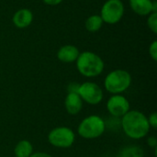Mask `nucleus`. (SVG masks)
<instances>
[{
  "mask_svg": "<svg viewBox=\"0 0 157 157\" xmlns=\"http://www.w3.org/2000/svg\"><path fill=\"white\" fill-rule=\"evenodd\" d=\"M130 102L121 94L112 95L107 101V109L111 117L121 119L130 110Z\"/></svg>",
  "mask_w": 157,
  "mask_h": 157,
  "instance_id": "8",
  "label": "nucleus"
},
{
  "mask_svg": "<svg viewBox=\"0 0 157 157\" xmlns=\"http://www.w3.org/2000/svg\"><path fill=\"white\" fill-rule=\"evenodd\" d=\"M32 154H33V145L28 140L19 141L14 148L15 157H29Z\"/></svg>",
  "mask_w": 157,
  "mask_h": 157,
  "instance_id": "13",
  "label": "nucleus"
},
{
  "mask_svg": "<svg viewBox=\"0 0 157 157\" xmlns=\"http://www.w3.org/2000/svg\"><path fill=\"white\" fill-rule=\"evenodd\" d=\"M150 128H153L154 130L157 129V114L156 112H153L151 113L148 117H147Z\"/></svg>",
  "mask_w": 157,
  "mask_h": 157,
  "instance_id": "17",
  "label": "nucleus"
},
{
  "mask_svg": "<svg viewBox=\"0 0 157 157\" xmlns=\"http://www.w3.org/2000/svg\"><path fill=\"white\" fill-rule=\"evenodd\" d=\"M79 50L76 46L66 44L62 46L57 52V58L60 62L64 63H71L77 60L79 56Z\"/></svg>",
  "mask_w": 157,
  "mask_h": 157,
  "instance_id": "10",
  "label": "nucleus"
},
{
  "mask_svg": "<svg viewBox=\"0 0 157 157\" xmlns=\"http://www.w3.org/2000/svg\"><path fill=\"white\" fill-rule=\"evenodd\" d=\"M124 10L121 0H107L101 7L100 17L104 23L114 25L121 20Z\"/></svg>",
  "mask_w": 157,
  "mask_h": 157,
  "instance_id": "6",
  "label": "nucleus"
},
{
  "mask_svg": "<svg viewBox=\"0 0 157 157\" xmlns=\"http://www.w3.org/2000/svg\"><path fill=\"white\" fill-rule=\"evenodd\" d=\"M44 4L48 5V6H57L59 4H61L63 0H42Z\"/></svg>",
  "mask_w": 157,
  "mask_h": 157,
  "instance_id": "20",
  "label": "nucleus"
},
{
  "mask_svg": "<svg viewBox=\"0 0 157 157\" xmlns=\"http://www.w3.org/2000/svg\"><path fill=\"white\" fill-rule=\"evenodd\" d=\"M132 75L124 69H116L109 72L104 80L106 91L112 95L124 93L132 85Z\"/></svg>",
  "mask_w": 157,
  "mask_h": 157,
  "instance_id": "3",
  "label": "nucleus"
},
{
  "mask_svg": "<svg viewBox=\"0 0 157 157\" xmlns=\"http://www.w3.org/2000/svg\"><path fill=\"white\" fill-rule=\"evenodd\" d=\"M76 63V68L80 75L87 78L97 77L102 74L105 68V63L102 58L89 51L79 53Z\"/></svg>",
  "mask_w": 157,
  "mask_h": 157,
  "instance_id": "2",
  "label": "nucleus"
},
{
  "mask_svg": "<svg viewBox=\"0 0 157 157\" xmlns=\"http://www.w3.org/2000/svg\"><path fill=\"white\" fill-rule=\"evenodd\" d=\"M103 24L104 22L100 15H91L86 18L85 22V27L89 32H97L102 28Z\"/></svg>",
  "mask_w": 157,
  "mask_h": 157,
  "instance_id": "15",
  "label": "nucleus"
},
{
  "mask_svg": "<svg viewBox=\"0 0 157 157\" xmlns=\"http://www.w3.org/2000/svg\"><path fill=\"white\" fill-rule=\"evenodd\" d=\"M77 94L83 100L89 105L96 106L101 103L104 98L102 88L94 82H84L79 85Z\"/></svg>",
  "mask_w": 157,
  "mask_h": 157,
  "instance_id": "7",
  "label": "nucleus"
},
{
  "mask_svg": "<svg viewBox=\"0 0 157 157\" xmlns=\"http://www.w3.org/2000/svg\"><path fill=\"white\" fill-rule=\"evenodd\" d=\"M132 10L139 16H148L157 12L156 0H129Z\"/></svg>",
  "mask_w": 157,
  "mask_h": 157,
  "instance_id": "9",
  "label": "nucleus"
},
{
  "mask_svg": "<svg viewBox=\"0 0 157 157\" xmlns=\"http://www.w3.org/2000/svg\"><path fill=\"white\" fill-rule=\"evenodd\" d=\"M106 131L105 120L98 115H90L81 121L77 128L80 137L86 140H93L100 137Z\"/></svg>",
  "mask_w": 157,
  "mask_h": 157,
  "instance_id": "4",
  "label": "nucleus"
},
{
  "mask_svg": "<svg viewBox=\"0 0 157 157\" xmlns=\"http://www.w3.org/2000/svg\"><path fill=\"white\" fill-rule=\"evenodd\" d=\"M13 24L17 29H26L33 21V14L28 8H21L15 12L12 18Z\"/></svg>",
  "mask_w": 157,
  "mask_h": 157,
  "instance_id": "12",
  "label": "nucleus"
},
{
  "mask_svg": "<svg viewBox=\"0 0 157 157\" xmlns=\"http://www.w3.org/2000/svg\"><path fill=\"white\" fill-rule=\"evenodd\" d=\"M29 157H52L50 154L44 153V152H37L33 153Z\"/></svg>",
  "mask_w": 157,
  "mask_h": 157,
  "instance_id": "21",
  "label": "nucleus"
},
{
  "mask_svg": "<svg viewBox=\"0 0 157 157\" xmlns=\"http://www.w3.org/2000/svg\"><path fill=\"white\" fill-rule=\"evenodd\" d=\"M149 54L154 61L157 60V41L154 40L149 47Z\"/></svg>",
  "mask_w": 157,
  "mask_h": 157,
  "instance_id": "18",
  "label": "nucleus"
},
{
  "mask_svg": "<svg viewBox=\"0 0 157 157\" xmlns=\"http://www.w3.org/2000/svg\"><path fill=\"white\" fill-rule=\"evenodd\" d=\"M75 141L74 131L66 126H59L52 129L48 134V142L56 148L66 149L71 147Z\"/></svg>",
  "mask_w": 157,
  "mask_h": 157,
  "instance_id": "5",
  "label": "nucleus"
},
{
  "mask_svg": "<svg viewBox=\"0 0 157 157\" xmlns=\"http://www.w3.org/2000/svg\"><path fill=\"white\" fill-rule=\"evenodd\" d=\"M144 149L135 144L127 145L121 148L118 154L117 157H144Z\"/></svg>",
  "mask_w": 157,
  "mask_h": 157,
  "instance_id": "14",
  "label": "nucleus"
},
{
  "mask_svg": "<svg viewBox=\"0 0 157 157\" xmlns=\"http://www.w3.org/2000/svg\"><path fill=\"white\" fill-rule=\"evenodd\" d=\"M147 143H148V145H149L150 147L155 148V149L157 148V139L155 137H154V136L149 137L148 140H147Z\"/></svg>",
  "mask_w": 157,
  "mask_h": 157,
  "instance_id": "19",
  "label": "nucleus"
},
{
  "mask_svg": "<svg viewBox=\"0 0 157 157\" xmlns=\"http://www.w3.org/2000/svg\"><path fill=\"white\" fill-rule=\"evenodd\" d=\"M64 108L69 115H77L83 109V100L77 93L69 92L64 99Z\"/></svg>",
  "mask_w": 157,
  "mask_h": 157,
  "instance_id": "11",
  "label": "nucleus"
},
{
  "mask_svg": "<svg viewBox=\"0 0 157 157\" xmlns=\"http://www.w3.org/2000/svg\"><path fill=\"white\" fill-rule=\"evenodd\" d=\"M121 128L124 134L132 140H141L150 132L147 116L140 110H129L121 118Z\"/></svg>",
  "mask_w": 157,
  "mask_h": 157,
  "instance_id": "1",
  "label": "nucleus"
},
{
  "mask_svg": "<svg viewBox=\"0 0 157 157\" xmlns=\"http://www.w3.org/2000/svg\"><path fill=\"white\" fill-rule=\"evenodd\" d=\"M147 26L150 29L151 31H153L155 34L157 33V12H152L150 15H148L147 18Z\"/></svg>",
  "mask_w": 157,
  "mask_h": 157,
  "instance_id": "16",
  "label": "nucleus"
}]
</instances>
